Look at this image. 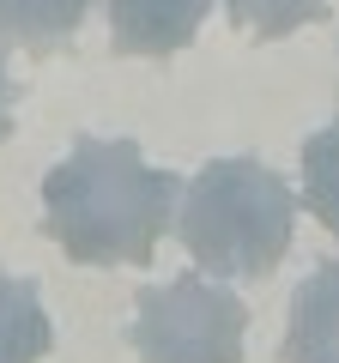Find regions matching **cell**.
I'll list each match as a JSON object with an SVG mask.
<instances>
[{
    "label": "cell",
    "mask_w": 339,
    "mask_h": 363,
    "mask_svg": "<svg viewBox=\"0 0 339 363\" xmlns=\"http://www.w3.org/2000/svg\"><path fill=\"white\" fill-rule=\"evenodd\" d=\"M182 200V176L145 164L133 140H79L43 176V224L79 267H145Z\"/></svg>",
    "instance_id": "obj_1"
},
{
    "label": "cell",
    "mask_w": 339,
    "mask_h": 363,
    "mask_svg": "<svg viewBox=\"0 0 339 363\" xmlns=\"http://www.w3.org/2000/svg\"><path fill=\"white\" fill-rule=\"evenodd\" d=\"M248 309L212 279H170L133 303V357L140 363H243Z\"/></svg>",
    "instance_id": "obj_3"
},
{
    "label": "cell",
    "mask_w": 339,
    "mask_h": 363,
    "mask_svg": "<svg viewBox=\"0 0 339 363\" xmlns=\"http://www.w3.org/2000/svg\"><path fill=\"white\" fill-rule=\"evenodd\" d=\"M285 363H339V260L315 267L291 297Z\"/></svg>",
    "instance_id": "obj_5"
},
{
    "label": "cell",
    "mask_w": 339,
    "mask_h": 363,
    "mask_svg": "<svg viewBox=\"0 0 339 363\" xmlns=\"http://www.w3.org/2000/svg\"><path fill=\"white\" fill-rule=\"evenodd\" d=\"M303 206L327 236H339V121L303 140Z\"/></svg>",
    "instance_id": "obj_8"
},
{
    "label": "cell",
    "mask_w": 339,
    "mask_h": 363,
    "mask_svg": "<svg viewBox=\"0 0 339 363\" xmlns=\"http://www.w3.org/2000/svg\"><path fill=\"white\" fill-rule=\"evenodd\" d=\"M212 0H109L116 55H176L206 25Z\"/></svg>",
    "instance_id": "obj_4"
},
{
    "label": "cell",
    "mask_w": 339,
    "mask_h": 363,
    "mask_svg": "<svg viewBox=\"0 0 339 363\" xmlns=\"http://www.w3.org/2000/svg\"><path fill=\"white\" fill-rule=\"evenodd\" d=\"M224 13H230L236 30L273 43V37H291V30H303V25H321L327 0H224Z\"/></svg>",
    "instance_id": "obj_9"
},
{
    "label": "cell",
    "mask_w": 339,
    "mask_h": 363,
    "mask_svg": "<svg viewBox=\"0 0 339 363\" xmlns=\"http://www.w3.org/2000/svg\"><path fill=\"white\" fill-rule=\"evenodd\" d=\"M91 13V0H0V43H18L30 55L67 49Z\"/></svg>",
    "instance_id": "obj_6"
},
{
    "label": "cell",
    "mask_w": 339,
    "mask_h": 363,
    "mask_svg": "<svg viewBox=\"0 0 339 363\" xmlns=\"http://www.w3.org/2000/svg\"><path fill=\"white\" fill-rule=\"evenodd\" d=\"M13 97H18V85H13V73H6V61H0V140L13 133Z\"/></svg>",
    "instance_id": "obj_10"
},
{
    "label": "cell",
    "mask_w": 339,
    "mask_h": 363,
    "mask_svg": "<svg viewBox=\"0 0 339 363\" xmlns=\"http://www.w3.org/2000/svg\"><path fill=\"white\" fill-rule=\"evenodd\" d=\"M297 194L261 157H212L182 188V248L218 279H267L291 255Z\"/></svg>",
    "instance_id": "obj_2"
},
{
    "label": "cell",
    "mask_w": 339,
    "mask_h": 363,
    "mask_svg": "<svg viewBox=\"0 0 339 363\" xmlns=\"http://www.w3.org/2000/svg\"><path fill=\"white\" fill-rule=\"evenodd\" d=\"M49 345H55V327L37 285L0 272V363H43Z\"/></svg>",
    "instance_id": "obj_7"
}]
</instances>
